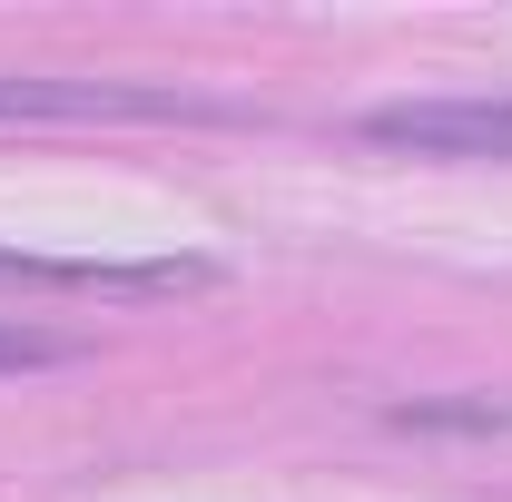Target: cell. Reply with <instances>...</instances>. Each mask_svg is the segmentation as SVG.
<instances>
[{
  "label": "cell",
  "instance_id": "cell-1",
  "mask_svg": "<svg viewBox=\"0 0 512 502\" xmlns=\"http://www.w3.org/2000/svg\"><path fill=\"white\" fill-rule=\"evenodd\" d=\"M0 119H69V128H247L237 99H207L178 79H40L0 69Z\"/></svg>",
  "mask_w": 512,
  "mask_h": 502
},
{
  "label": "cell",
  "instance_id": "cell-2",
  "mask_svg": "<svg viewBox=\"0 0 512 502\" xmlns=\"http://www.w3.org/2000/svg\"><path fill=\"white\" fill-rule=\"evenodd\" d=\"M355 138L404 158H503L512 168V99H384L355 119Z\"/></svg>",
  "mask_w": 512,
  "mask_h": 502
},
{
  "label": "cell",
  "instance_id": "cell-3",
  "mask_svg": "<svg viewBox=\"0 0 512 502\" xmlns=\"http://www.w3.org/2000/svg\"><path fill=\"white\" fill-rule=\"evenodd\" d=\"M0 286H60V296H197L217 286L207 256H30L0 247Z\"/></svg>",
  "mask_w": 512,
  "mask_h": 502
},
{
  "label": "cell",
  "instance_id": "cell-4",
  "mask_svg": "<svg viewBox=\"0 0 512 502\" xmlns=\"http://www.w3.org/2000/svg\"><path fill=\"white\" fill-rule=\"evenodd\" d=\"M404 434H512L503 394H453V404H394Z\"/></svg>",
  "mask_w": 512,
  "mask_h": 502
},
{
  "label": "cell",
  "instance_id": "cell-5",
  "mask_svg": "<svg viewBox=\"0 0 512 502\" xmlns=\"http://www.w3.org/2000/svg\"><path fill=\"white\" fill-rule=\"evenodd\" d=\"M50 365H79V345L50 335V325H10L0 315V375H50Z\"/></svg>",
  "mask_w": 512,
  "mask_h": 502
}]
</instances>
